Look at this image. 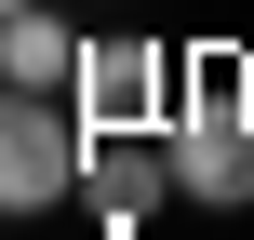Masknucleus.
<instances>
[{"mask_svg": "<svg viewBox=\"0 0 254 240\" xmlns=\"http://www.w3.org/2000/svg\"><path fill=\"white\" fill-rule=\"evenodd\" d=\"M161 147H174V200L254 214V67H188V107Z\"/></svg>", "mask_w": 254, "mask_h": 240, "instance_id": "obj_1", "label": "nucleus"}, {"mask_svg": "<svg viewBox=\"0 0 254 240\" xmlns=\"http://www.w3.org/2000/svg\"><path fill=\"white\" fill-rule=\"evenodd\" d=\"M94 174L80 94H0V214H67Z\"/></svg>", "mask_w": 254, "mask_h": 240, "instance_id": "obj_2", "label": "nucleus"}, {"mask_svg": "<svg viewBox=\"0 0 254 240\" xmlns=\"http://www.w3.org/2000/svg\"><path fill=\"white\" fill-rule=\"evenodd\" d=\"M174 107H188V67H174L161 40L107 27V40L80 53V120H94V134H174Z\"/></svg>", "mask_w": 254, "mask_h": 240, "instance_id": "obj_3", "label": "nucleus"}, {"mask_svg": "<svg viewBox=\"0 0 254 240\" xmlns=\"http://www.w3.org/2000/svg\"><path fill=\"white\" fill-rule=\"evenodd\" d=\"M80 53H94V40H80L67 13H40V0L0 13V94H80Z\"/></svg>", "mask_w": 254, "mask_h": 240, "instance_id": "obj_4", "label": "nucleus"}, {"mask_svg": "<svg viewBox=\"0 0 254 240\" xmlns=\"http://www.w3.org/2000/svg\"><path fill=\"white\" fill-rule=\"evenodd\" d=\"M161 187H174V147H161V134H94V174H80V200H94L107 227H134Z\"/></svg>", "mask_w": 254, "mask_h": 240, "instance_id": "obj_5", "label": "nucleus"}, {"mask_svg": "<svg viewBox=\"0 0 254 240\" xmlns=\"http://www.w3.org/2000/svg\"><path fill=\"white\" fill-rule=\"evenodd\" d=\"M0 13H27V0H0Z\"/></svg>", "mask_w": 254, "mask_h": 240, "instance_id": "obj_6", "label": "nucleus"}, {"mask_svg": "<svg viewBox=\"0 0 254 240\" xmlns=\"http://www.w3.org/2000/svg\"><path fill=\"white\" fill-rule=\"evenodd\" d=\"M0 227H13V214H0Z\"/></svg>", "mask_w": 254, "mask_h": 240, "instance_id": "obj_7", "label": "nucleus"}]
</instances>
